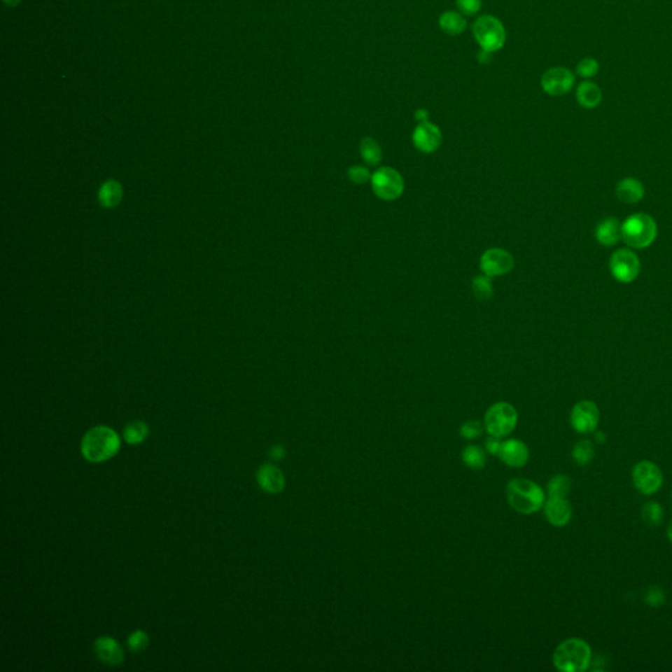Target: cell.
<instances>
[{
  "label": "cell",
  "instance_id": "1",
  "mask_svg": "<svg viewBox=\"0 0 672 672\" xmlns=\"http://www.w3.org/2000/svg\"><path fill=\"white\" fill-rule=\"evenodd\" d=\"M505 495L516 512L532 514L545 504V493L537 483L526 478H514L507 483Z\"/></svg>",
  "mask_w": 672,
  "mask_h": 672
},
{
  "label": "cell",
  "instance_id": "2",
  "mask_svg": "<svg viewBox=\"0 0 672 672\" xmlns=\"http://www.w3.org/2000/svg\"><path fill=\"white\" fill-rule=\"evenodd\" d=\"M120 447L121 440L115 430L105 426H97L84 435L80 449L87 461L103 462L115 456Z\"/></svg>",
  "mask_w": 672,
  "mask_h": 672
},
{
  "label": "cell",
  "instance_id": "3",
  "mask_svg": "<svg viewBox=\"0 0 672 672\" xmlns=\"http://www.w3.org/2000/svg\"><path fill=\"white\" fill-rule=\"evenodd\" d=\"M592 662V650L582 638H568L556 646L553 663L562 672H583Z\"/></svg>",
  "mask_w": 672,
  "mask_h": 672
},
{
  "label": "cell",
  "instance_id": "4",
  "mask_svg": "<svg viewBox=\"0 0 672 672\" xmlns=\"http://www.w3.org/2000/svg\"><path fill=\"white\" fill-rule=\"evenodd\" d=\"M657 232V222L645 213L633 214L622 223V241L633 248L649 247L655 241Z\"/></svg>",
  "mask_w": 672,
  "mask_h": 672
},
{
  "label": "cell",
  "instance_id": "5",
  "mask_svg": "<svg viewBox=\"0 0 672 672\" xmlns=\"http://www.w3.org/2000/svg\"><path fill=\"white\" fill-rule=\"evenodd\" d=\"M474 40L483 52L500 50L507 40L503 22L491 15H482L472 24Z\"/></svg>",
  "mask_w": 672,
  "mask_h": 672
},
{
  "label": "cell",
  "instance_id": "6",
  "mask_svg": "<svg viewBox=\"0 0 672 672\" xmlns=\"http://www.w3.org/2000/svg\"><path fill=\"white\" fill-rule=\"evenodd\" d=\"M517 411L507 402L495 403L484 415V428L490 436L504 438L514 430L517 424Z\"/></svg>",
  "mask_w": 672,
  "mask_h": 672
},
{
  "label": "cell",
  "instance_id": "7",
  "mask_svg": "<svg viewBox=\"0 0 672 672\" xmlns=\"http://www.w3.org/2000/svg\"><path fill=\"white\" fill-rule=\"evenodd\" d=\"M370 184L378 199L385 201L399 199L405 190V180L393 167L378 168L372 175Z\"/></svg>",
  "mask_w": 672,
  "mask_h": 672
},
{
  "label": "cell",
  "instance_id": "8",
  "mask_svg": "<svg viewBox=\"0 0 672 672\" xmlns=\"http://www.w3.org/2000/svg\"><path fill=\"white\" fill-rule=\"evenodd\" d=\"M631 479L636 489L643 495H652L661 490L663 472L654 462L643 460L637 462L631 472Z\"/></svg>",
  "mask_w": 672,
  "mask_h": 672
},
{
  "label": "cell",
  "instance_id": "9",
  "mask_svg": "<svg viewBox=\"0 0 672 672\" xmlns=\"http://www.w3.org/2000/svg\"><path fill=\"white\" fill-rule=\"evenodd\" d=\"M609 268L620 283H633L640 272V259L629 248H620L612 255Z\"/></svg>",
  "mask_w": 672,
  "mask_h": 672
},
{
  "label": "cell",
  "instance_id": "10",
  "mask_svg": "<svg viewBox=\"0 0 672 672\" xmlns=\"http://www.w3.org/2000/svg\"><path fill=\"white\" fill-rule=\"evenodd\" d=\"M575 84V74L567 67L556 66L546 70L541 76V88L549 96L568 94Z\"/></svg>",
  "mask_w": 672,
  "mask_h": 672
},
{
  "label": "cell",
  "instance_id": "11",
  "mask_svg": "<svg viewBox=\"0 0 672 672\" xmlns=\"http://www.w3.org/2000/svg\"><path fill=\"white\" fill-rule=\"evenodd\" d=\"M598 421L600 411L592 400H580L571 410L570 423L578 433H591L596 430Z\"/></svg>",
  "mask_w": 672,
  "mask_h": 672
},
{
  "label": "cell",
  "instance_id": "12",
  "mask_svg": "<svg viewBox=\"0 0 672 672\" xmlns=\"http://www.w3.org/2000/svg\"><path fill=\"white\" fill-rule=\"evenodd\" d=\"M514 265V256L503 248H489L483 252L479 260L481 271L489 277L511 272Z\"/></svg>",
  "mask_w": 672,
  "mask_h": 672
},
{
  "label": "cell",
  "instance_id": "13",
  "mask_svg": "<svg viewBox=\"0 0 672 672\" xmlns=\"http://www.w3.org/2000/svg\"><path fill=\"white\" fill-rule=\"evenodd\" d=\"M412 144L424 154H432L442 144V133L440 127L430 121L419 122L412 132Z\"/></svg>",
  "mask_w": 672,
  "mask_h": 672
},
{
  "label": "cell",
  "instance_id": "14",
  "mask_svg": "<svg viewBox=\"0 0 672 672\" xmlns=\"http://www.w3.org/2000/svg\"><path fill=\"white\" fill-rule=\"evenodd\" d=\"M498 456L510 468H523L529 460V449L523 441L510 439L502 441Z\"/></svg>",
  "mask_w": 672,
  "mask_h": 672
},
{
  "label": "cell",
  "instance_id": "15",
  "mask_svg": "<svg viewBox=\"0 0 672 672\" xmlns=\"http://www.w3.org/2000/svg\"><path fill=\"white\" fill-rule=\"evenodd\" d=\"M544 508L547 522L558 528L568 524L573 517V508L566 498H549Z\"/></svg>",
  "mask_w": 672,
  "mask_h": 672
},
{
  "label": "cell",
  "instance_id": "16",
  "mask_svg": "<svg viewBox=\"0 0 672 672\" xmlns=\"http://www.w3.org/2000/svg\"><path fill=\"white\" fill-rule=\"evenodd\" d=\"M256 479L259 486L267 493H281L285 487V477L283 472L272 463L262 465L256 472Z\"/></svg>",
  "mask_w": 672,
  "mask_h": 672
},
{
  "label": "cell",
  "instance_id": "17",
  "mask_svg": "<svg viewBox=\"0 0 672 672\" xmlns=\"http://www.w3.org/2000/svg\"><path fill=\"white\" fill-rule=\"evenodd\" d=\"M94 654L97 655V658L105 664L117 666V664H121L124 661L122 648L112 637L104 636V637L97 638L94 640Z\"/></svg>",
  "mask_w": 672,
  "mask_h": 672
},
{
  "label": "cell",
  "instance_id": "18",
  "mask_svg": "<svg viewBox=\"0 0 672 672\" xmlns=\"http://www.w3.org/2000/svg\"><path fill=\"white\" fill-rule=\"evenodd\" d=\"M595 237L600 244L613 246L622 239V223L613 217L606 218L598 223Z\"/></svg>",
  "mask_w": 672,
  "mask_h": 672
},
{
  "label": "cell",
  "instance_id": "19",
  "mask_svg": "<svg viewBox=\"0 0 672 672\" xmlns=\"http://www.w3.org/2000/svg\"><path fill=\"white\" fill-rule=\"evenodd\" d=\"M603 92L598 84L592 80H583L578 84L577 102L580 106L586 109H594L601 103Z\"/></svg>",
  "mask_w": 672,
  "mask_h": 672
},
{
  "label": "cell",
  "instance_id": "20",
  "mask_svg": "<svg viewBox=\"0 0 672 672\" xmlns=\"http://www.w3.org/2000/svg\"><path fill=\"white\" fill-rule=\"evenodd\" d=\"M617 199L625 204H636L645 196V188L640 180L626 178L621 180L616 187Z\"/></svg>",
  "mask_w": 672,
  "mask_h": 672
},
{
  "label": "cell",
  "instance_id": "21",
  "mask_svg": "<svg viewBox=\"0 0 672 672\" xmlns=\"http://www.w3.org/2000/svg\"><path fill=\"white\" fill-rule=\"evenodd\" d=\"M439 27L445 34L460 36L466 29L468 22H466V19L463 18L461 12L447 10L444 13H441V16L439 18Z\"/></svg>",
  "mask_w": 672,
  "mask_h": 672
},
{
  "label": "cell",
  "instance_id": "22",
  "mask_svg": "<svg viewBox=\"0 0 672 672\" xmlns=\"http://www.w3.org/2000/svg\"><path fill=\"white\" fill-rule=\"evenodd\" d=\"M358 151L361 159L369 166H377L382 160V148L372 136H365L361 139Z\"/></svg>",
  "mask_w": 672,
  "mask_h": 672
},
{
  "label": "cell",
  "instance_id": "23",
  "mask_svg": "<svg viewBox=\"0 0 672 672\" xmlns=\"http://www.w3.org/2000/svg\"><path fill=\"white\" fill-rule=\"evenodd\" d=\"M121 197H122V189L115 180L106 181L99 190V200L106 208L115 206L120 202Z\"/></svg>",
  "mask_w": 672,
  "mask_h": 672
},
{
  "label": "cell",
  "instance_id": "24",
  "mask_svg": "<svg viewBox=\"0 0 672 672\" xmlns=\"http://www.w3.org/2000/svg\"><path fill=\"white\" fill-rule=\"evenodd\" d=\"M147 435H148V427H147L146 423L142 421V420H136V421L127 424L125 430H124V439L130 445L141 444L142 441L146 439Z\"/></svg>",
  "mask_w": 672,
  "mask_h": 672
},
{
  "label": "cell",
  "instance_id": "25",
  "mask_svg": "<svg viewBox=\"0 0 672 672\" xmlns=\"http://www.w3.org/2000/svg\"><path fill=\"white\" fill-rule=\"evenodd\" d=\"M571 481L565 474H556L547 483L549 498H566L570 493Z\"/></svg>",
  "mask_w": 672,
  "mask_h": 672
},
{
  "label": "cell",
  "instance_id": "26",
  "mask_svg": "<svg viewBox=\"0 0 672 672\" xmlns=\"http://www.w3.org/2000/svg\"><path fill=\"white\" fill-rule=\"evenodd\" d=\"M462 460L470 469L478 470L486 465V454L479 447L469 445L462 451Z\"/></svg>",
  "mask_w": 672,
  "mask_h": 672
},
{
  "label": "cell",
  "instance_id": "27",
  "mask_svg": "<svg viewBox=\"0 0 672 672\" xmlns=\"http://www.w3.org/2000/svg\"><path fill=\"white\" fill-rule=\"evenodd\" d=\"M571 456H573L575 463L580 465V466H586L589 462L592 461V458L595 456V449H594L592 442L588 440L579 441L574 445Z\"/></svg>",
  "mask_w": 672,
  "mask_h": 672
},
{
  "label": "cell",
  "instance_id": "28",
  "mask_svg": "<svg viewBox=\"0 0 672 672\" xmlns=\"http://www.w3.org/2000/svg\"><path fill=\"white\" fill-rule=\"evenodd\" d=\"M491 277L483 274V276H477L474 277L472 281V293L475 295V298L478 300H482V301H487L491 298L493 295V283L490 280Z\"/></svg>",
  "mask_w": 672,
  "mask_h": 672
},
{
  "label": "cell",
  "instance_id": "29",
  "mask_svg": "<svg viewBox=\"0 0 672 672\" xmlns=\"http://www.w3.org/2000/svg\"><path fill=\"white\" fill-rule=\"evenodd\" d=\"M642 519L650 526H658L663 520V508L658 502H648L642 507Z\"/></svg>",
  "mask_w": 672,
  "mask_h": 672
},
{
  "label": "cell",
  "instance_id": "30",
  "mask_svg": "<svg viewBox=\"0 0 672 672\" xmlns=\"http://www.w3.org/2000/svg\"><path fill=\"white\" fill-rule=\"evenodd\" d=\"M598 70H600L598 61L592 57H586L582 61H579L577 64L578 76L586 80H591L592 78H595L598 75Z\"/></svg>",
  "mask_w": 672,
  "mask_h": 672
},
{
  "label": "cell",
  "instance_id": "31",
  "mask_svg": "<svg viewBox=\"0 0 672 672\" xmlns=\"http://www.w3.org/2000/svg\"><path fill=\"white\" fill-rule=\"evenodd\" d=\"M346 175H348L349 181L356 184V186H363L368 181H370V178H372L369 169L367 167H363V166H352V167L348 168Z\"/></svg>",
  "mask_w": 672,
  "mask_h": 672
},
{
  "label": "cell",
  "instance_id": "32",
  "mask_svg": "<svg viewBox=\"0 0 672 672\" xmlns=\"http://www.w3.org/2000/svg\"><path fill=\"white\" fill-rule=\"evenodd\" d=\"M127 645H129V649L134 651V652L144 651L146 649L147 645H148V636H147L145 631H142V630H136L134 633H132V634L129 636Z\"/></svg>",
  "mask_w": 672,
  "mask_h": 672
},
{
  "label": "cell",
  "instance_id": "33",
  "mask_svg": "<svg viewBox=\"0 0 672 672\" xmlns=\"http://www.w3.org/2000/svg\"><path fill=\"white\" fill-rule=\"evenodd\" d=\"M482 424L477 420H468L462 424L461 430H460V433H461L462 438L463 439H468V440H474L477 438H479L482 435Z\"/></svg>",
  "mask_w": 672,
  "mask_h": 672
},
{
  "label": "cell",
  "instance_id": "34",
  "mask_svg": "<svg viewBox=\"0 0 672 672\" xmlns=\"http://www.w3.org/2000/svg\"><path fill=\"white\" fill-rule=\"evenodd\" d=\"M456 6L462 15L474 16L481 10L482 0H456Z\"/></svg>",
  "mask_w": 672,
  "mask_h": 672
},
{
  "label": "cell",
  "instance_id": "35",
  "mask_svg": "<svg viewBox=\"0 0 672 672\" xmlns=\"http://www.w3.org/2000/svg\"><path fill=\"white\" fill-rule=\"evenodd\" d=\"M645 601L650 606V607H659L662 606L664 601H666V594L664 591L662 589L661 587H650L648 589L646 595H645Z\"/></svg>",
  "mask_w": 672,
  "mask_h": 672
},
{
  "label": "cell",
  "instance_id": "36",
  "mask_svg": "<svg viewBox=\"0 0 672 672\" xmlns=\"http://www.w3.org/2000/svg\"><path fill=\"white\" fill-rule=\"evenodd\" d=\"M500 438H495V436H491L489 438L486 442H484V447H486V451H489L490 454H493V456H498L499 454V451H500V445H502V441L499 440Z\"/></svg>",
  "mask_w": 672,
  "mask_h": 672
},
{
  "label": "cell",
  "instance_id": "37",
  "mask_svg": "<svg viewBox=\"0 0 672 672\" xmlns=\"http://www.w3.org/2000/svg\"><path fill=\"white\" fill-rule=\"evenodd\" d=\"M270 456H271L272 458H274V460H280V458H283L284 456H285V449H284L281 445H274V447L271 448V451H270Z\"/></svg>",
  "mask_w": 672,
  "mask_h": 672
},
{
  "label": "cell",
  "instance_id": "38",
  "mask_svg": "<svg viewBox=\"0 0 672 672\" xmlns=\"http://www.w3.org/2000/svg\"><path fill=\"white\" fill-rule=\"evenodd\" d=\"M415 118H416V121H419V122L428 121V111L420 108V109H418V111L415 112Z\"/></svg>",
  "mask_w": 672,
  "mask_h": 672
},
{
  "label": "cell",
  "instance_id": "39",
  "mask_svg": "<svg viewBox=\"0 0 672 672\" xmlns=\"http://www.w3.org/2000/svg\"><path fill=\"white\" fill-rule=\"evenodd\" d=\"M3 1H4V4L8 6V7H15V6H18V4L20 3L21 0H3Z\"/></svg>",
  "mask_w": 672,
  "mask_h": 672
},
{
  "label": "cell",
  "instance_id": "40",
  "mask_svg": "<svg viewBox=\"0 0 672 672\" xmlns=\"http://www.w3.org/2000/svg\"><path fill=\"white\" fill-rule=\"evenodd\" d=\"M667 536H668V540L672 542V523L670 524V526H668V529H667Z\"/></svg>",
  "mask_w": 672,
  "mask_h": 672
}]
</instances>
